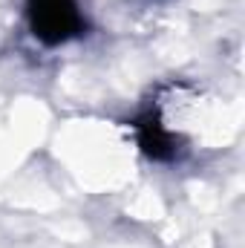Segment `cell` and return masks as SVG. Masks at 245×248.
<instances>
[{"label":"cell","instance_id":"obj_1","mask_svg":"<svg viewBox=\"0 0 245 248\" xmlns=\"http://www.w3.org/2000/svg\"><path fill=\"white\" fill-rule=\"evenodd\" d=\"M26 26L41 46H63L81 41L90 29L78 0H23Z\"/></svg>","mask_w":245,"mask_h":248},{"label":"cell","instance_id":"obj_2","mask_svg":"<svg viewBox=\"0 0 245 248\" xmlns=\"http://www.w3.org/2000/svg\"><path fill=\"white\" fill-rule=\"evenodd\" d=\"M133 133H136V141H138L141 153H144L147 159H153V162H176L179 153H182L179 136L170 133V130L162 124L159 113H156L153 107L144 110V113L133 122Z\"/></svg>","mask_w":245,"mask_h":248}]
</instances>
